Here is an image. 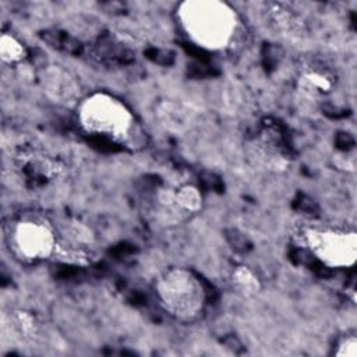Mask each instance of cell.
Masks as SVG:
<instances>
[{
    "instance_id": "obj_1",
    "label": "cell",
    "mask_w": 357,
    "mask_h": 357,
    "mask_svg": "<svg viewBox=\"0 0 357 357\" xmlns=\"http://www.w3.org/2000/svg\"><path fill=\"white\" fill-rule=\"evenodd\" d=\"M177 20L185 35L208 50H223L233 42L238 17L225 1L188 0L177 7Z\"/></svg>"
},
{
    "instance_id": "obj_2",
    "label": "cell",
    "mask_w": 357,
    "mask_h": 357,
    "mask_svg": "<svg viewBox=\"0 0 357 357\" xmlns=\"http://www.w3.org/2000/svg\"><path fill=\"white\" fill-rule=\"evenodd\" d=\"M155 294L172 318L180 322L197 321L206 304V291L201 279L187 268H169L155 282Z\"/></svg>"
},
{
    "instance_id": "obj_3",
    "label": "cell",
    "mask_w": 357,
    "mask_h": 357,
    "mask_svg": "<svg viewBox=\"0 0 357 357\" xmlns=\"http://www.w3.org/2000/svg\"><path fill=\"white\" fill-rule=\"evenodd\" d=\"M77 114L86 132L117 142L128 141L135 127V119L127 105L106 92L84 96L77 106Z\"/></svg>"
},
{
    "instance_id": "obj_4",
    "label": "cell",
    "mask_w": 357,
    "mask_h": 357,
    "mask_svg": "<svg viewBox=\"0 0 357 357\" xmlns=\"http://www.w3.org/2000/svg\"><path fill=\"white\" fill-rule=\"evenodd\" d=\"M4 237L10 251L22 262L36 264L56 255L57 230L39 213H24L6 225Z\"/></svg>"
},
{
    "instance_id": "obj_5",
    "label": "cell",
    "mask_w": 357,
    "mask_h": 357,
    "mask_svg": "<svg viewBox=\"0 0 357 357\" xmlns=\"http://www.w3.org/2000/svg\"><path fill=\"white\" fill-rule=\"evenodd\" d=\"M301 243L329 268H349L357 258V233L340 225L315 223L301 230Z\"/></svg>"
},
{
    "instance_id": "obj_6",
    "label": "cell",
    "mask_w": 357,
    "mask_h": 357,
    "mask_svg": "<svg viewBox=\"0 0 357 357\" xmlns=\"http://www.w3.org/2000/svg\"><path fill=\"white\" fill-rule=\"evenodd\" d=\"M39 84L43 93L59 105L78 106L84 98L75 77L61 66H46L39 74Z\"/></svg>"
},
{
    "instance_id": "obj_7",
    "label": "cell",
    "mask_w": 357,
    "mask_h": 357,
    "mask_svg": "<svg viewBox=\"0 0 357 357\" xmlns=\"http://www.w3.org/2000/svg\"><path fill=\"white\" fill-rule=\"evenodd\" d=\"M95 238L88 226L79 222H68L57 231V250L54 257L64 261L85 264L93 254Z\"/></svg>"
},
{
    "instance_id": "obj_8",
    "label": "cell",
    "mask_w": 357,
    "mask_h": 357,
    "mask_svg": "<svg viewBox=\"0 0 357 357\" xmlns=\"http://www.w3.org/2000/svg\"><path fill=\"white\" fill-rule=\"evenodd\" d=\"M336 75L322 63H305L297 77V91L307 99L321 100L335 91Z\"/></svg>"
},
{
    "instance_id": "obj_9",
    "label": "cell",
    "mask_w": 357,
    "mask_h": 357,
    "mask_svg": "<svg viewBox=\"0 0 357 357\" xmlns=\"http://www.w3.org/2000/svg\"><path fill=\"white\" fill-rule=\"evenodd\" d=\"M158 121L169 131L184 132L195 120V112L190 105L177 99L162 100L156 106Z\"/></svg>"
},
{
    "instance_id": "obj_10",
    "label": "cell",
    "mask_w": 357,
    "mask_h": 357,
    "mask_svg": "<svg viewBox=\"0 0 357 357\" xmlns=\"http://www.w3.org/2000/svg\"><path fill=\"white\" fill-rule=\"evenodd\" d=\"M268 15L275 29L289 39H303L305 36V24L298 14L282 3L268 4Z\"/></svg>"
},
{
    "instance_id": "obj_11",
    "label": "cell",
    "mask_w": 357,
    "mask_h": 357,
    "mask_svg": "<svg viewBox=\"0 0 357 357\" xmlns=\"http://www.w3.org/2000/svg\"><path fill=\"white\" fill-rule=\"evenodd\" d=\"M8 329L13 336L25 344H32L40 335V324L36 315L28 310H14L8 315Z\"/></svg>"
},
{
    "instance_id": "obj_12",
    "label": "cell",
    "mask_w": 357,
    "mask_h": 357,
    "mask_svg": "<svg viewBox=\"0 0 357 357\" xmlns=\"http://www.w3.org/2000/svg\"><path fill=\"white\" fill-rule=\"evenodd\" d=\"M173 199L184 220L199 213L204 206V198L199 188L191 183H183L173 187Z\"/></svg>"
},
{
    "instance_id": "obj_13",
    "label": "cell",
    "mask_w": 357,
    "mask_h": 357,
    "mask_svg": "<svg viewBox=\"0 0 357 357\" xmlns=\"http://www.w3.org/2000/svg\"><path fill=\"white\" fill-rule=\"evenodd\" d=\"M230 283L236 293L247 298L257 296L262 289L261 279L247 265H237L236 268H233L230 275Z\"/></svg>"
},
{
    "instance_id": "obj_14",
    "label": "cell",
    "mask_w": 357,
    "mask_h": 357,
    "mask_svg": "<svg viewBox=\"0 0 357 357\" xmlns=\"http://www.w3.org/2000/svg\"><path fill=\"white\" fill-rule=\"evenodd\" d=\"M26 57V47L14 35L3 33L0 36V59L4 64H18Z\"/></svg>"
},
{
    "instance_id": "obj_15",
    "label": "cell",
    "mask_w": 357,
    "mask_h": 357,
    "mask_svg": "<svg viewBox=\"0 0 357 357\" xmlns=\"http://www.w3.org/2000/svg\"><path fill=\"white\" fill-rule=\"evenodd\" d=\"M336 357H356L357 356V337L350 333L337 340L336 349L333 350Z\"/></svg>"
}]
</instances>
